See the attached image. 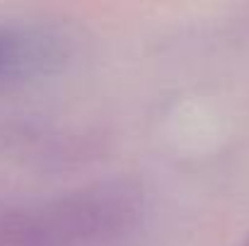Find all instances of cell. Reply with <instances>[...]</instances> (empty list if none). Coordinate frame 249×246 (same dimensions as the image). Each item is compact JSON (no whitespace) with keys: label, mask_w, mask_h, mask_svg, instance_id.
<instances>
[{"label":"cell","mask_w":249,"mask_h":246,"mask_svg":"<svg viewBox=\"0 0 249 246\" xmlns=\"http://www.w3.org/2000/svg\"><path fill=\"white\" fill-rule=\"evenodd\" d=\"M143 215V191L121 179L41 198H0V246L109 244L128 237Z\"/></svg>","instance_id":"cell-1"},{"label":"cell","mask_w":249,"mask_h":246,"mask_svg":"<svg viewBox=\"0 0 249 246\" xmlns=\"http://www.w3.org/2000/svg\"><path fill=\"white\" fill-rule=\"evenodd\" d=\"M71 36L44 22L0 19V94L27 89L66 70Z\"/></svg>","instance_id":"cell-2"},{"label":"cell","mask_w":249,"mask_h":246,"mask_svg":"<svg viewBox=\"0 0 249 246\" xmlns=\"http://www.w3.org/2000/svg\"><path fill=\"white\" fill-rule=\"evenodd\" d=\"M240 246H249V232H247V237H245V239L240 242Z\"/></svg>","instance_id":"cell-3"}]
</instances>
